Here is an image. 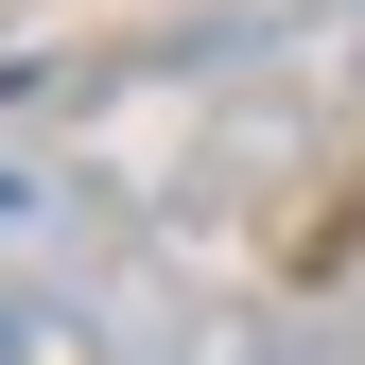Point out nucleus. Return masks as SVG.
I'll return each mask as SVG.
<instances>
[{
  "mask_svg": "<svg viewBox=\"0 0 365 365\" xmlns=\"http://www.w3.org/2000/svg\"><path fill=\"white\" fill-rule=\"evenodd\" d=\"M0 226H18V192H0Z\"/></svg>",
  "mask_w": 365,
  "mask_h": 365,
  "instance_id": "nucleus-1",
  "label": "nucleus"
}]
</instances>
